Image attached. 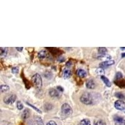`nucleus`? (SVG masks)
I'll return each mask as SVG.
<instances>
[{"label": "nucleus", "instance_id": "obj_1", "mask_svg": "<svg viewBox=\"0 0 125 125\" xmlns=\"http://www.w3.org/2000/svg\"><path fill=\"white\" fill-rule=\"evenodd\" d=\"M80 101L86 105L93 104V97L89 93H84L80 97Z\"/></svg>", "mask_w": 125, "mask_h": 125}, {"label": "nucleus", "instance_id": "obj_2", "mask_svg": "<svg viewBox=\"0 0 125 125\" xmlns=\"http://www.w3.org/2000/svg\"><path fill=\"white\" fill-rule=\"evenodd\" d=\"M31 81H32L33 85L36 88H37V89H41V88L43 86L42 78H41V77L39 74L36 73L33 75L32 79H31Z\"/></svg>", "mask_w": 125, "mask_h": 125}, {"label": "nucleus", "instance_id": "obj_3", "mask_svg": "<svg viewBox=\"0 0 125 125\" xmlns=\"http://www.w3.org/2000/svg\"><path fill=\"white\" fill-rule=\"evenodd\" d=\"M61 112H62V115L68 116L73 114V109L69 104L64 103L61 106Z\"/></svg>", "mask_w": 125, "mask_h": 125}, {"label": "nucleus", "instance_id": "obj_4", "mask_svg": "<svg viewBox=\"0 0 125 125\" xmlns=\"http://www.w3.org/2000/svg\"><path fill=\"white\" fill-rule=\"evenodd\" d=\"M16 100V96L14 94H10L6 96L3 98V101L6 105H12Z\"/></svg>", "mask_w": 125, "mask_h": 125}, {"label": "nucleus", "instance_id": "obj_5", "mask_svg": "<svg viewBox=\"0 0 125 125\" xmlns=\"http://www.w3.org/2000/svg\"><path fill=\"white\" fill-rule=\"evenodd\" d=\"M29 125H44L43 121L42 119L39 116H34L33 118L30 119L29 121Z\"/></svg>", "mask_w": 125, "mask_h": 125}, {"label": "nucleus", "instance_id": "obj_6", "mask_svg": "<svg viewBox=\"0 0 125 125\" xmlns=\"http://www.w3.org/2000/svg\"><path fill=\"white\" fill-rule=\"evenodd\" d=\"M114 108L118 110H124L125 109V102L123 100H117L114 102Z\"/></svg>", "mask_w": 125, "mask_h": 125}, {"label": "nucleus", "instance_id": "obj_7", "mask_svg": "<svg viewBox=\"0 0 125 125\" xmlns=\"http://www.w3.org/2000/svg\"><path fill=\"white\" fill-rule=\"evenodd\" d=\"M114 121L116 125H125V119L121 116H114Z\"/></svg>", "mask_w": 125, "mask_h": 125}, {"label": "nucleus", "instance_id": "obj_8", "mask_svg": "<svg viewBox=\"0 0 125 125\" xmlns=\"http://www.w3.org/2000/svg\"><path fill=\"white\" fill-rule=\"evenodd\" d=\"M114 64V61L113 60H107L106 61H103V62H101L100 64V67L101 68H106L109 66L112 65Z\"/></svg>", "mask_w": 125, "mask_h": 125}, {"label": "nucleus", "instance_id": "obj_9", "mask_svg": "<svg viewBox=\"0 0 125 125\" xmlns=\"http://www.w3.org/2000/svg\"><path fill=\"white\" fill-rule=\"evenodd\" d=\"M49 95L52 98H58L59 96V93L54 88H51L48 91Z\"/></svg>", "mask_w": 125, "mask_h": 125}, {"label": "nucleus", "instance_id": "obj_10", "mask_svg": "<svg viewBox=\"0 0 125 125\" xmlns=\"http://www.w3.org/2000/svg\"><path fill=\"white\" fill-rule=\"evenodd\" d=\"M86 86L88 89H93L95 88V83L93 80H88L86 81Z\"/></svg>", "mask_w": 125, "mask_h": 125}, {"label": "nucleus", "instance_id": "obj_11", "mask_svg": "<svg viewBox=\"0 0 125 125\" xmlns=\"http://www.w3.org/2000/svg\"><path fill=\"white\" fill-rule=\"evenodd\" d=\"M77 75L80 78H84L87 76V73L86 72V71H84V69H78L76 71Z\"/></svg>", "mask_w": 125, "mask_h": 125}, {"label": "nucleus", "instance_id": "obj_12", "mask_svg": "<svg viewBox=\"0 0 125 125\" xmlns=\"http://www.w3.org/2000/svg\"><path fill=\"white\" fill-rule=\"evenodd\" d=\"M71 76V71L69 69H64V71H63V73H62L63 78L65 79V80H67V79H69V78H70Z\"/></svg>", "mask_w": 125, "mask_h": 125}, {"label": "nucleus", "instance_id": "obj_13", "mask_svg": "<svg viewBox=\"0 0 125 125\" xmlns=\"http://www.w3.org/2000/svg\"><path fill=\"white\" fill-rule=\"evenodd\" d=\"M47 56H48V53L45 50H41L38 53V57L39 59H44V58H46Z\"/></svg>", "mask_w": 125, "mask_h": 125}, {"label": "nucleus", "instance_id": "obj_14", "mask_svg": "<svg viewBox=\"0 0 125 125\" xmlns=\"http://www.w3.org/2000/svg\"><path fill=\"white\" fill-rule=\"evenodd\" d=\"M30 116V110L29 109H25L23 111V112H22L21 117L23 119H26L28 118Z\"/></svg>", "mask_w": 125, "mask_h": 125}, {"label": "nucleus", "instance_id": "obj_15", "mask_svg": "<svg viewBox=\"0 0 125 125\" xmlns=\"http://www.w3.org/2000/svg\"><path fill=\"white\" fill-rule=\"evenodd\" d=\"M101 79L102 81L104 82V83H105V85H106V86H108V87H111V83L108 78H106V77L105 76H101Z\"/></svg>", "mask_w": 125, "mask_h": 125}, {"label": "nucleus", "instance_id": "obj_16", "mask_svg": "<svg viewBox=\"0 0 125 125\" xmlns=\"http://www.w3.org/2000/svg\"><path fill=\"white\" fill-rule=\"evenodd\" d=\"M0 56L1 58H5V56H6L7 54H8V48H0Z\"/></svg>", "mask_w": 125, "mask_h": 125}, {"label": "nucleus", "instance_id": "obj_17", "mask_svg": "<svg viewBox=\"0 0 125 125\" xmlns=\"http://www.w3.org/2000/svg\"><path fill=\"white\" fill-rule=\"evenodd\" d=\"M114 83L120 88H125V80H117V81H114Z\"/></svg>", "mask_w": 125, "mask_h": 125}, {"label": "nucleus", "instance_id": "obj_18", "mask_svg": "<svg viewBox=\"0 0 125 125\" xmlns=\"http://www.w3.org/2000/svg\"><path fill=\"white\" fill-rule=\"evenodd\" d=\"M47 49L48 50H49L51 52L52 54H53V55H61V53L60 52L61 51V50H58V49L57 48H47Z\"/></svg>", "mask_w": 125, "mask_h": 125}, {"label": "nucleus", "instance_id": "obj_19", "mask_svg": "<svg viewBox=\"0 0 125 125\" xmlns=\"http://www.w3.org/2000/svg\"><path fill=\"white\" fill-rule=\"evenodd\" d=\"M0 90L1 93H6L9 90V86L6 85V84H2L0 86Z\"/></svg>", "mask_w": 125, "mask_h": 125}, {"label": "nucleus", "instance_id": "obj_20", "mask_svg": "<svg viewBox=\"0 0 125 125\" xmlns=\"http://www.w3.org/2000/svg\"><path fill=\"white\" fill-rule=\"evenodd\" d=\"M98 53L100 55H106V54L108 53V50L105 47H101L98 48Z\"/></svg>", "mask_w": 125, "mask_h": 125}, {"label": "nucleus", "instance_id": "obj_21", "mask_svg": "<svg viewBox=\"0 0 125 125\" xmlns=\"http://www.w3.org/2000/svg\"><path fill=\"white\" fill-rule=\"evenodd\" d=\"M21 76H22V77H23V81L25 82L24 83H25L26 88L27 89H29V88H31V84H30V81L26 80V77L23 76V73H22Z\"/></svg>", "mask_w": 125, "mask_h": 125}, {"label": "nucleus", "instance_id": "obj_22", "mask_svg": "<svg viewBox=\"0 0 125 125\" xmlns=\"http://www.w3.org/2000/svg\"><path fill=\"white\" fill-rule=\"evenodd\" d=\"M43 75L46 79H48V80L51 79L52 77H53V73H52L51 72L49 71H46L43 73Z\"/></svg>", "mask_w": 125, "mask_h": 125}, {"label": "nucleus", "instance_id": "obj_23", "mask_svg": "<svg viewBox=\"0 0 125 125\" xmlns=\"http://www.w3.org/2000/svg\"><path fill=\"white\" fill-rule=\"evenodd\" d=\"M80 125H91V122L88 119H83L80 121Z\"/></svg>", "mask_w": 125, "mask_h": 125}, {"label": "nucleus", "instance_id": "obj_24", "mask_svg": "<svg viewBox=\"0 0 125 125\" xmlns=\"http://www.w3.org/2000/svg\"><path fill=\"white\" fill-rule=\"evenodd\" d=\"M114 96H115L117 98L119 99L120 100H125V96L123 94L121 93H119V92L116 93L114 94Z\"/></svg>", "mask_w": 125, "mask_h": 125}, {"label": "nucleus", "instance_id": "obj_25", "mask_svg": "<svg viewBox=\"0 0 125 125\" xmlns=\"http://www.w3.org/2000/svg\"><path fill=\"white\" fill-rule=\"evenodd\" d=\"M94 125H106V123L102 119H98L94 121Z\"/></svg>", "mask_w": 125, "mask_h": 125}, {"label": "nucleus", "instance_id": "obj_26", "mask_svg": "<svg viewBox=\"0 0 125 125\" xmlns=\"http://www.w3.org/2000/svg\"><path fill=\"white\" fill-rule=\"evenodd\" d=\"M26 104H27V105H28L29 106H30V107H31V108H33V109H34L35 111H37L38 112H39V113H42V111H41V110L39 109V108H38L37 107H36V106H33V105H31V104H30V103H28V102H26Z\"/></svg>", "mask_w": 125, "mask_h": 125}, {"label": "nucleus", "instance_id": "obj_27", "mask_svg": "<svg viewBox=\"0 0 125 125\" xmlns=\"http://www.w3.org/2000/svg\"><path fill=\"white\" fill-rule=\"evenodd\" d=\"M122 78H123V74L121 73V72H117L116 74L115 75V80L117 81V80H121Z\"/></svg>", "mask_w": 125, "mask_h": 125}, {"label": "nucleus", "instance_id": "obj_28", "mask_svg": "<svg viewBox=\"0 0 125 125\" xmlns=\"http://www.w3.org/2000/svg\"><path fill=\"white\" fill-rule=\"evenodd\" d=\"M53 105H52L51 104H50V103H46V105H44V109H45L46 110H48V111H49L50 109H51L52 108H53Z\"/></svg>", "mask_w": 125, "mask_h": 125}, {"label": "nucleus", "instance_id": "obj_29", "mask_svg": "<svg viewBox=\"0 0 125 125\" xmlns=\"http://www.w3.org/2000/svg\"><path fill=\"white\" fill-rule=\"evenodd\" d=\"M16 106H17L18 109H19V110H21V109H23V105L22 104V103L21 101H18L17 102V103H16Z\"/></svg>", "mask_w": 125, "mask_h": 125}, {"label": "nucleus", "instance_id": "obj_30", "mask_svg": "<svg viewBox=\"0 0 125 125\" xmlns=\"http://www.w3.org/2000/svg\"><path fill=\"white\" fill-rule=\"evenodd\" d=\"M96 73L98 75H102L103 74L105 73V71L103 69V68H99L96 69Z\"/></svg>", "mask_w": 125, "mask_h": 125}, {"label": "nucleus", "instance_id": "obj_31", "mask_svg": "<svg viewBox=\"0 0 125 125\" xmlns=\"http://www.w3.org/2000/svg\"><path fill=\"white\" fill-rule=\"evenodd\" d=\"M11 72L13 74H18L19 73L18 67H13L11 69Z\"/></svg>", "mask_w": 125, "mask_h": 125}, {"label": "nucleus", "instance_id": "obj_32", "mask_svg": "<svg viewBox=\"0 0 125 125\" xmlns=\"http://www.w3.org/2000/svg\"><path fill=\"white\" fill-rule=\"evenodd\" d=\"M58 61L60 62H64V61H65V58H64V57H63V56H60L59 58H58Z\"/></svg>", "mask_w": 125, "mask_h": 125}, {"label": "nucleus", "instance_id": "obj_33", "mask_svg": "<svg viewBox=\"0 0 125 125\" xmlns=\"http://www.w3.org/2000/svg\"><path fill=\"white\" fill-rule=\"evenodd\" d=\"M46 125H57L56 123L54 121H50L46 123Z\"/></svg>", "mask_w": 125, "mask_h": 125}, {"label": "nucleus", "instance_id": "obj_34", "mask_svg": "<svg viewBox=\"0 0 125 125\" xmlns=\"http://www.w3.org/2000/svg\"><path fill=\"white\" fill-rule=\"evenodd\" d=\"M57 89H58V90L60 91V92H62L63 91H64V89H63V88L62 87V86H57Z\"/></svg>", "mask_w": 125, "mask_h": 125}, {"label": "nucleus", "instance_id": "obj_35", "mask_svg": "<svg viewBox=\"0 0 125 125\" xmlns=\"http://www.w3.org/2000/svg\"><path fill=\"white\" fill-rule=\"evenodd\" d=\"M71 65H72V62L71 61H68L66 63V66L67 67H70Z\"/></svg>", "mask_w": 125, "mask_h": 125}, {"label": "nucleus", "instance_id": "obj_36", "mask_svg": "<svg viewBox=\"0 0 125 125\" xmlns=\"http://www.w3.org/2000/svg\"><path fill=\"white\" fill-rule=\"evenodd\" d=\"M16 50H17V51L21 52V51H23V47H16Z\"/></svg>", "mask_w": 125, "mask_h": 125}, {"label": "nucleus", "instance_id": "obj_37", "mask_svg": "<svg viewBox=\"0 0 125 125\" xmlns=\"http://www.w3.org/2000/svg\"><path fill=\"white\" fill-rule=\"evenodd\" d=\"M121 57L122 58H125V53H123L121 54Z\"/></svg>", "mask_w": 125, "mask_h": 125}, {"label": "nucleus", "instance_id": "obj_38", "mask_svg": "<svg viewBox=\"0 0 125 125\" xmlns=\"http://www.w3.org/2000/svg\"><path fill=\"white\" fill-rule=\"evenodd\" d=\"M121 50H125V47H121Z\"/></svg>", "mask_w": 125, "mask_h": 125}]
</instances>
